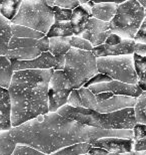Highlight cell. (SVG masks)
Returning a JSON list of instances; mask_svg holds the SVG:
<instances>
[{
  "instance_id": "obj_25",
  "label": "cell",
  "mask_w": 146,
  "mask_h": 155,
  "mask_svg": "<svg viewBox=\"0 0 146 155\" xmlns=\"http://www.w3.org/2000/svg\"><path fill=\"white\" fill-rule=\"evenodd\" d=\"M11 31H12V36L18 38L40 39L43 36H45V35H43L42 32L36 31V30L28 28V27L25 26L16 25V24H11Z\"/></svg>"
},
{
  "instance_id": "obj_43",
  "label": "cell",
  "mask_w": 146,
  "mask_h": 155,
  "mask_svg": "<svg viewBox=\"0 0 146 155\" xmlns=\"http://www.w3.org/2000/svg\"><path fill=\"white\" fill-rule=\"evenodd\" d=\"M88 155H107L108 152L106 150L102 149V148H97V147H91L88 151Z\"/></svg>"
},
{
  "instance_id": "obj_2",
  "label": "cell",
  "mask_w": 146,
  "mask_h": 155,
  "mask_svg": "<svg viewBox=\"0 0 146 155\" xmlns=\"http://www.w3.org/2000/svg\"><path fill=\"white\" fill-rule=\"evenodd\" d=\"M53 72V69L14 72L8 88L12 128L49 113L48 85Z\"/></svg>"
},
{
  "instance_id": "obj_33",
  "label": "cell",
  "mask_w": 146,
  "mask_h": 155,
  "mask_svg": "<svg viewBox=\"0 0 146 155\" xmlns=\"http://www.w3.org/2000/svg\"><path fill=\"white\" fill-rule=\"evenodd\" d=\"M46 3L50 7L57 6V7L60 8L70 9V10H73V9H75L80 5V1H77V0H73V1H69V0H57V1H46Z\"/></svg>"
},
{
  "instance_id": "obj_6",
  "label": "cell",
  "mask_w": 146,
  "mask_h": 155,
  "mask_svg": "<svg viewBox=\"0 0 146 155\" xmlns=\"http://www.w3.org/2000/svg\"><path fill=\"white\" fill-rule=\"evenodd\" d=\"M144 12L145 9L136 0L118 3L115 16L109 22L110 30L122 39L134 40L145 19Z\"/></svg>"
},
{
  "instance_id": "obj_29",
  "label": "cell",
  "mask_w": 146,
  "mask_h": 155,
  "mask_svg": "<svg viewBox=\"0 0 146 155\" xmlns=\"http://www.w3.org/2000/svg\"><path fill=\"white\" fill-rule=\"evenodd\" d=\"M110 30L109 22H104V21L98 20L94 17H91L86 23L84 31L90 33V35H97V33L106 32Z\"/></svg>"
},
{
  "instance_id": "obj_23",
  "label": "cell",
  "mask_w": 146,
  "mask_h": 155,
  "mask_svg": "<svg viewBox=\"0 0 146 155\" xmlns=\"http://www.w3.org/2000/svg\"><path fill=\"white\" fill-rule=\"evenodd\" d=\"M17 143L12 137L10 130L0 131V155H12Z\"/></svg>"
},
{
  "instance_id": "obj_45",
  "label": "cell",
  "mask_w": 146,
  "mask_h": 155,
  "mask_svg": "<svg viewBox=\"0 0 146 155\" xmlns=\"http://www.w3.org/2000/svg\"><path fill=\"white\" fill-rule=\"evenodd\" d=\"M139 3H140V5L142 6V7H143L144 9H146V0H140Z\"/></svg>"
},
{
  "instance_id": "obj_32",
  "label": "cell",
  "mask_w": 146,
  "mask_h": 155,
  "mask_svg": "<svg viewBox=\"0 0 146 155\" xmlns=\"http://www.w3.org/2000/svg\"><path fill=\"white\" fill-rule=\"evenodd\" d=\"M70 45L71 48H76L79 49V51H93V46L91 45V43L88 40L82 38L81 36H72V38H70Z\"/></svg>"
},
{
  "instance_id": "obj_35",
  "label": "cell",
  "mask_w": 146,
  "mask_h": 155,
  "mask_svg": "<svg viewBox=\"0 0 146 155\" xmlns=\"http://www.w3.org/2000/svg\"><path fill=\"white\" fill-rule=\"evenodd\" d=\"M112 81L111 78H109L106 75H103V74H100L98 73L97 75L94 76L92 79H90L87 83L83 86V88H86L88 89L90 86H94V85H99V84H102V83H107V82H110Z\"/></svg>"
},
{
  "instance_id": "obj_18",
  "label": "cell",
  "mask_w": 146,
  "mask_h": 155,
  "mask_svg": "<svg viewBox=\"0 0 146 155\" xmlns=\"http://www.w3.org/2000/svg\"><path fill=\"white\" fill-rule=\"evenodd\" d=\"M11 24V21L0 14V57H6L8 52V45L12 38Z\"/></svg>"
},
{
  "instance_id": "obj_44",
  "label": "cell",
  "mask_w": 146,
  "mask_h": 155,
  "mask_svg": "<svg viewBox=\"0 0 146 155\" xmlns=\"http://www.w3.org/2000/svg\"><path fill=\"white\" fill-rule=\"evenodd\" d=\"M134 155H146V150L144 151H133Z\"/></svg>"
},
{
  "instance_id": "obj_31",
  "label": "cell",
  "mask_w": 146,
  "mask_h": 155,
  "mask_svg": "<svg viewBox=\"0 0 146 155\" xmlns=\"http://www.w3.org/2000/svg\"><path fill=\"white\" fill-rule=\"evenodd\" d=\"M52 11H53L54 22H66V21L71 20L72 10H70V9H64L57 7V6H53Z\"/></svg>"
},
{
  "instance_id": "obj_40",
  "label": "cell",
  "mask_w": 146,
  "mask_h": 155,
  "mask_svg": "<svg viewBox=\"0 0 146 155\" xmlns=\"http://www.w3.org/2000/svg\"><path fill=\"white\" fill-rule=\"evenodd\" d=\"M64 67H65V55H57V57H55L53 71H64Z\"/></svg>"
},
{
  "instance_id": "obj_42",
  "label": "cell",
  "mask_w": 146,
  "mask_h": 155,
  "mask_svg": "<svg viewBox=\"0 0 146 155\" xmlns=\"http://www.w3.org/2000/svg\"><path fill=\"white\" fill-rule=\"evenodd\" d=\"M146 150V137L136 141L133 146V151H144Z\"/></svg>"
},
{
  "instance_id": "obj_14",
  "label": "cell",
  "mask_w": 146,
  "mask_h": 155,
  "mask_svg": "<svg viewBox=\"0 0 146 155\" xmlns=\"http://www.w3.org/2000/svg\"><path fill=\"white\" fill-rule=\"evenodd\" d=\"M136 98L126 97V96H113L107 100L98 101L95 111L98 113L107 114L121 111L127 108H134Z\"/></svg>"
},
{
  "instance_id": "obj_37",
  "label": "cell",
  "mask_w": 146,
  "mask_h": 155,
  "mask_svg": "<svg viewBox=\"0 0 146 155\" xmlns=\"http://www.w3.org/2000/svg\"><path fill=\"white\" fill-rule=\"evenodd\" d=\"M134 41L136 43H142V45H146V18L142 22L140 28H139L137 35H136Z\"/></svg>"
},
{
  "instance_id": "obj_19",
  "label": "cell",
  "mask_w": 146,
  "mask_h": 155,
  "mask_svg": "<svg viewBox=\"0 0 146 155\" xmlns=\"http://www.w3.org/2000/svg\"><path fill=\"white\" fill-rule=\"evenodd\" d=\"M14 71L12 69L11 61L8 58L0 57V87L8 90L11 84Z\"/></svg>"
},
{
  "instance_id": "obj_17",
  "label": "cell",
  "mask_w": 146,
  "mask_h": 155,
  "mask_svg": "<svg viewBox=\"0 0 146 155\" xmlns=\"http://www.w3.org/2000/svg\"><path fill=\"white\" fill-rule=\"evenodd\" d=\"M82 33L81 30L73 26L71 21H66V22H54L46 36L48 38H72V36H80Z\"/></svg>"
},
{
  "instance_id": "obj_15",
  "label": "cell",
  "mask_w": 146,
  "mask_h": 155,
  "mask_svg": "<svg viewBox=\"0 0 146 155\" xmlns=\"http://www.w3.org/2000/svg\"><path fill=\"white\" fill-rule=\"evenodd\" d=\"M11 128L10 96L8 90L0 87V131H6Z\"/></svg>"
},
{
  "instance_id": "obj_27",
  "label": "cell",
  "mask_w": 146,
  "mask_h": 155,
  "mask_svg": "<svg viewBox=\"0 0 146 155\" xmlns=\"http://www.w3.org/2000/svg\"><path fill=\"white\" fill-rule=\"evenodd\" d=\"M77 92H78L83 109H89V110L95 111L96 107H97V104H98L96 96L93 94L89 89L83 88V87L77 90Z\"/></svg>"
},
{
  "instance_id": "obj_47",
  "label": "cell",
  "mask_w": 146,
  "mask_h": 155,
  "mask_svg": "<svg viewBox=\"0 0 146 155\" xmlns=\"http://www.w3.org/2000/svg\"><path fill=\"white\" fill-rule=\"evenodd\" d=\"M144 13H145V18H146V9H145V12H144Z\"/></svg>"
},
{
  "instance_id": "obj_41",
  "label": "cell",
  "mask_w": 146,
  "mask_h": 155,
  "mask_svg": "<svg viewBox=\"0 0 146 155\" xmlns=\"http://www.w3.org/2000/svg\"><path fill=\"white\" fill-rule=\"evenodd\" d=\"M134 54L140 55V57L146 58V45H142V43H135Z\"/></svg>"
},
{
  "instance_id": "obj_24",
  "label": "cell",
  "mask_w": 146,
  "mask_h": 155,
  "mask_svg": "<svg viewBox=\"0 0 146 155\" xmlns=\"http://www.w3.org/2000/svg\"><path fill=\"white\" fill-rule=\"evenodd\" d=\"M91 17V15L87 11H85L81 5H79L78 7H76L72 10V16H71L70 21L73 24V26L81 30L82 32H84L86 23L88 22V20Z\"/></svg>"
},
{
  "instance_id": "obj_13",
  "label": "cell",
  "mask_w": 146,
  "mask_h": 155,
  "mask_svg": "<svg viewBox=\"0 0 146 155\" xmlns=\"http://www.w3.org/2000/svg\"><path fill=\"white\" fill-rule=\"evenodd\" d=\"M135 41L132 39H123L121 43L115 46H109L102 45L97 48H94L92 54L96 58H106V57H119V55L134 54Z\"/></svg>"
},
{
  "instance_id": "obj_9",
  "label": "cell",
  "mask_w": 146,
  "mask_h": 155,
  "mask_svg": "<svg viewBox=\"0 0 146 155\" xmlns=\"http://www.w3.org/2000/svg\"><path fill=\"white\" fill-rule=\"evenodd\" d=\"M37 40L31 38H13L8 45V52L6 58L15 61H32L41 54L37 48Z\"/></svg>"
},
{
  "instance_id": "obj_12",
  "label": "cell",
  "mask_w": 146,
  "mask_h": 155,
  "mask_svg": "<svg viewBox=\"0 0 146 155\" xmlns=\"http://www.w3.org/2000/svg\"><path fill=\"white\" fill-rule=\"evenodd\" d=\"M14 72L26 70H51L53 69L55 57L50 52H43L32 61H15L10 60Z\"/></svg>"
},
{
  "instance_id": "obj_1",
  "label": "cell",
  "mask_w": 146,
  "mask_h": 155,
  "mask_svg": "<svg viewBox=\"0 0 146 155\" xmlns=\"http://www.w3.org/2000/svg\"><path fill=\"white\" fill-rule=\"evenodd\" d=\"M10 133L17 144H24L47 155L78 143H92L104 137L134 139L133 130H103L48 113L13 127Z\"/></svg>"
},
{
  "instance_id": "obj_8",
  "label": "cell",
  "mask_w": 146,
  "mask_h": 155,
  "mask_svg": "<svg viewBox=\"0 0 146 155\" xmlns=\"http://www.w3.org/2000/svg\"><path fill=\"white\" fill-rule=\"evenodd\" d=\"M72 91V86L63 71H54L48 85L49 113L57 112L65 106Z\"/></svg>"
},
{
  "instance_id": "obj_7",
  "label": "cell",
  "mask_w": 146,
  "mask_h": 155,
  "mask_svg": "<svg viewBox=\"0 0 146 155\" xmlns=\"http://www.w3.org/2000/svg\"><path fill=\"white\" fill-rule=\"evenodd\" d=\"M98 73L106 75L113 81L129 85H137L133 54L96 58Z\"/></svg>"
},
{
  "instance_id": "obj_21",
  "label": "cell",
  "mask_w": 146,
  "mask_h": 155,
  "mask_svg": "<svg viewBox=\"0 0 146 155\" xmlns=\"http://www.w3.org/2000/svg\"><path fill=\"white\" fill-rule=\"evenodd\" d=\"M134 58L135 72L137 75V86L143 92H146V58L138 54H133Z\"/></svg>"
},
{
  "instance_id": "obj_26",
  "label": "cell",
  "mask_w": 146,
  "mask_h": 155,
  "mask_svg": "<svg viewBox=\"0 0 146 155\" xmlns=\"http://www.w3.org/2000/svg\"><path fill=\"white\" fill-rule=\"evenodd\" d=\"M133 110L136 124L146 125V92H142L141 95L136 98Z\"/></svg>"
},
{
  "instance_id": "obj_20",
  "label": "cell",
  "mask_w": 146,
  "mask_h": 155,
  "mask_svg": "<svg viewBox=\"0 0 146 155\" xmlns=\"http://www.w3.org/2000/svg\"><path fill=\"white\" fill-rule=\"evenodd\" d=\"M70 49V38H49V52L54 57L65 55Z\"/></svg>"
},
{
  "instance_id": "obj_39",
  "label": "cell",
  "mask_w": 146,
  "mask_h": 155,
  "mask_svg": "<svg viewBox=\"0 0 146 155\" xmlns=\"http://www.w3.org/2000/svg\"><path fill=\"white\" fill-rule=\"evenodd\" d=\"M122 40L123 39L121 38L119 35H115V33H111V35L107 38L106 41H105V45H109V46H115V45H119V43H121Z\"/></svg>"
},
{
  "instance_id": "obj_16",
  "label": "cell",
  "mask_w": 146,
  "mask_h": 155,
  "mask_svg": "<svg viewBox=\"0 0 146 155\" xmlns=\"http://www.w3.org/2000/svg\"><path fill=\"white\" fill-rule=\"evenodd\" d=\"M118 7V3L113 2H101L94 3L92 6L91 16L104 22H110L115 16Z\"/></svg>"
},
{
  "instance_id": "obj_36",
  "label": "cell",
  "mask_w": 146,
  "mask_h": 155,
  "mask_svg": "<svg viewBox=\"0 0 146 155\" xmlns=\"http://www.w3.org/2000/svg\"><path fill=\"white\" fill-rule=\"evenodd\" d=\"M132 130H133V134H134V143L136 141L146 137V125L136 124Z\"/></svg>"
},
{
  "instance_id": "obj_28",
  "label": "cell",
  "mask_w": 146,
  "mask_h": 155,
  "mask_svg": "<svg viewBox=\"0 0 146 155\" xmlns=\"http://www.w3.org/2000/svg\"><path fill=\"white\" fill-rule=\"evenodd\" d=\"M91 147V143H78L62 148L60 150L55 151L51 155H85L88 153Z\"/></svg>"
},
{
  "instance_id": "obj_46",
  "label": "cell",
  "mask_w": 146,
  "mask_h": 155,
  "mask_svg": "<svg viewBox=\"0 0 146 155\" xmlns=\"http://www.w3.org/2000/svg\"><path fill=\"white\" fill-rule=\"evenodd\" d=\"M85 155H88V154H85ZM107 155H134V153L131 152V153H126V154H115V153H108Z\"/></svg>"
},
{
  "instance_id": "obj_22",
  "label": "cell",
  "mask_w": 146,
  "mask_h": 155,
  "mask_svg": "<svg viewBox=\"0 0 146 155\" xmlns=\"http://www.w3.org/2000/svg\"><path fill=\"white\" fill-rule=\"evenodd\" d=\"M20 0H7L0 1V14L9 21H12L16 16L21 5Z\"/></svg>"
},
{
  "instance_id": "obj_11",
  "label": "cell",
  "mask_w": 146,
  "mask_h": 155,
  "mask_svg": "<svg viewBox=\"0 0 146 155\" xmlns=\"http://www.w3.org/2000/svg\"><path fill=\"white\" fill-rule=\"evenodd\" d=\"M92 147L102 148L108 153L126 154L133 152L134 139H125L119 137H104L93 141Z\"/></svg>"
},
{
  "instance_id": "obj_5",
  "label": "cell",
  "mask_w": 146,
  "mask_h": 155,
  "mask_svg": "<svg viewBox=\"0 0 146 155\" xmlns=\"http://www.w3.org/2000/svg\"><path fill=\"white\" fill-rule=\"evenodd\" d=\"M64 74L73 90L82 88L90 79L98 74L97 63L92 51L71 48L65 54Z\"/></svg>"
},
{
  "instance_id": "obj_30",
  "label": "cell",
  "mask_w": 146,
  "mask_h": 155,
  "mask_svg": "<svg viewBox=\"0 0 146 155\" xmlns=\"http://www.w3.org/2000/svg\"><path fill=\"white\" fill-rule=\"evenodd\" d=\"M112 31L111 30H108L106 32H102V33H97V35H90V33L87 32H83L81 35L82 38H84L86 40L91 43V45L94 48H97V46H100L102 45H105V41H106L107 38L109 36Z\"/></svg>"
},
{
  "instance_id": "obj_34",
  "label": "cell",
  "mask_w": 146,
  "mask_h": 155,
  "mask_svg": "<svg viewBox=\"0 0 146 155\" xmlns=\"http://www.w3.org/2000/svg\"><path fill=\"white\" fill-rule=\"evenodd\" d=\"M12 155H47L24 144H17Z\"/></svg>"
},
{
  "instance_id": "obj_38",
  "label": "cell",
  "mask_w": 146,
  "mask_h": 155,
  "mask_svg": "<svg viewBox=\"0 0 146 155\" xmlns=\"http://www.w3.org/2000/svg\"><path fill=\"white\" fill-rule=\"evenodd\" d=\"M37 48L41 51V54L49 51V38L47 36L45 35L42 38L37 40Z\"/></svg>"
},
{
  "instance_id": "obj_3",
  "label": "cell",
  "mask_w": 146,
  "mask_h": 155,
  "mask_svg": "<svg viewBox=\"0 0 146 155\" xmlns=\"http://www.w3.org/2000/svg\"><path fill=\"white\" fill-rule=\"evenodd\" d=\"M56 113L78 123L103 130H132L136 125L133 108L102 114L93 110L72 108L65 105Z\"/></svg>"
},
{
  "instance_id": "obj_4",
  "label": "cell",
  "mask_w": 146,
  "mask_h": 155,
  "mask_svg": "<svg viewBox=\"0 0 146 155\" xmlns=\"http://www.w3.org/2000/svg\"><path fill=\"white\" fill-rule=\"evenodd\" d=\"M11 23L28 27L46 35L54 24L52 7L44 0H25L21 2L19 10Z\"/></svg>"
},
{
  "instance_id": "obj_10",
  "label": "cell",
  "mask_w": 146,
  "mask_h": 155,
  "mask_svg": "<svg viewBox=\"0 0 146 155\" xmlns=\"http://www.w3.org/2000/svg\"><path fill=\"white\" fill-rule=\"evenodd\" d=\"M88 89L94 95L101 94V93H110L113 96H126V97L133 98H137L143 92L137 85H129V84L113 80L107 83L90 86Z\"/></svg>"
}]
</instances>
